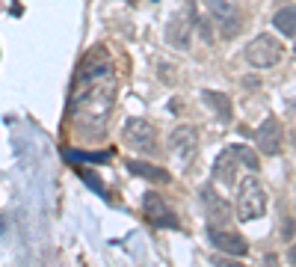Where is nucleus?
<instances>
[{
    "mask_svg": "<svg viewBox=\"0 0 296 267\" xmlns=\"http://www.w3.org/2000/svg\"><path fill=\"white\" fill-rule=\"evenodd\" d=\"M113 101H116V80H113L110 53L104 48H95L80 69V95L71 104L77 131L83 134V128H92L89 137H101L113 113Z\"/></svg>",
    "mask_w": 296,
    "mask_h": 267,
    "instance_id": "f257e3e1",
    "label": "nucleus"
},
{
    "mask_svg": "<svg viewBox=\"0 0 296 267\" xmlns=\"http://www.w3.org/2000/svg\"><path fill=\"white\" fill-rule=\"evenodd\" d=\"M234 211H237V217H240L243 223L258 220V217L267 214V193H264V187H261L258 178L249 175L246 181H240V187H237V199H234Z\"/></svg>",
    "mask_w": 296,
    "mask_h": 267,
    "instance_id": "f03ea898",
    "label": "nucleus"
},
{
    "mask_svg": "<svg viewBox=\"0 0 296 267\" xmlns=\"http://www.w3.org/2000/svg\"><path fill=\"white\" fill-rule=\"evenodd\" d=\"M243 60L252 69H273L284 60V45L279 39H273L270 33H261L243 48Z\"/></svg>",
    "mask_w": 296,
    "mask_h": 267,
    "instance_id": "7ed1b4c3",
    "label": "nucleus"
},
{
    "mask_svg": "<svg viewBox=\"0 0 296 267\" xmlns=\"http://www.w3.org/2000/svg\"><path fill=\"white\" fill-rule=\"evenodd\" d=\"M122 137L134 152H142V155L157 152V128L148 122V119H140V116L127 119L124 128H122Z\"/></svg>",
    "mask_w": 296,
    "mask_h": 267,
    "instance_id": "20e7f679",
    "label": "nucleus"
},
{
    "mask_svg": "<svg viewBox=\"0 0 296 267\" xmlns=\"http://www.w3.org/2000/svg\"><path fill=\"white\" fill-rule=\"evenodd\" d=\"M142 211L148 217V223L157 226V229H181V223H178V217L175 211L166 205V199L154 190H148V193L142 196Z\"/></svg>",
    "mask_w": 296,
    "mask_h": 267,
    "instance_id": "39448f33",
    "label": "nucleus"
},
{
    "mask_svg": "<svg viewBox=\"0 0 296 267\" xmlns=\"http://www.w3.org/2000/svg\"><path fill=\"white\" fill-rule=\"evenodd\" d=\"M208 3V12L210 18L216 21V30L225 36V39H234V36L240 33V12L234 9V3L231 0H205Z\"/></svg>",
    "mask_w": 296,
    "mask_h": 267,
    "instance_id": "423d86ee",
    "label": "nucleus"
},
{
    "mask_svg": "<svg viewBox=\"0 0 296 267\" xmlns=\"http://www.w3.org/2000/svg\"><path fill=\"white\" fill-rule=\"evenodd\" d=\"M208 241L219 249V252L234 255V258H243L246 252H249V241H246L243 234L225 229V226H208Z\"/></svg>",
    "mask_w": 296,
    "mask_h": 267,
    "instance_id": "0eeeda50",
    "label": "nucleus"
},
{
    "mask_svg": "<svg viewBox=\"0 0 296 267\" xmlns=\"http://www.w3.org/2000/svg\"><path fill=\"white\" fill-rule=\"evenodd\" d=\"M195 149H199V131L192 125H178L169 134V152L178 158V163L187 166L192 160V155H195Z\"/></svg>",
    "mask_w": 296,
    "mask_h": 267,
    "instance_id": "6e6552de",
    "label": "nucleus"
},
{
    "mask_svg": "<svg viewBox=\"0 0 296 267\" xmlns=\"http://www.w3.org/2000/svg\"><path fill=\"white\" fill-rule=\"evenodd\" d=\"M255 142H258V152L264 155H270V158H276L281 155V145H284V131H281V125L276 116H267L261 122V128L255 131Z\"/></svg>",
    "mask_w": 296,
    "mask_h": 267,
    "instance_id": "1a4fd4ad",
    "label": "nucleus"
},
{
    "mask_svg": "<svg viewBox=\"0 0 296 267\" xmlns=\"http://www.w3.org/2000/svg\"><path fill=\"white\" fill-rule=\"evenodd\" d=\"M192 33H195V24H192V9L175 15L169 24H166V42L178 48V51H187L192 45Z\"/></svg>",
    "mask_w": 296,
    "mask_h": 267,
    "instance_id": "9d476101",
    "label": "nucleus"
},
{
    "mask_svg": "<svg viewBox=\"0 0 296 267\" xmlns=\"http://www.w3.org/2000/svg\"><path fill=\"white\" fill-rule=\"evenodd\" d=\"M199 196H202V205H205V214H208L210 226H225L228 220H231V205H228L225 199L216 193V187H213V184H205Z\"/></svg>",
    "mask_w": 296,
    "mask_h": 267,
    "instance_id": "9b49d317",
    "label": "nucleus"
},
{
    "mask_svg": "<svg viewBox=\"0 0 296 267\" xmlns=\"http://www.w3.org/2000/svg\"><path fill=\"white\" fill-rule=\"evenodd\" d=\"M243 163L237 160V155H234V149L228 145L225 152H219V158L213 160V181L216 184H225V187H231L234 181H237V169H240Z\"/></svg>",
    "mask_w": 296,
    "mask_h": 267,
    "instance_id": "f8f14e48",
    "label": "nucleus"
},
{
    "mask_svg": "<svg viewBox=\"0 0 296 267\" xmlns=\"http://www.w3.org/2000/svg\"><path fill=\"white\" fill-rule=\"evenodd\" d=\"M127 172L145 178V181H154V184H169V181H172V175H169L163 166H154V163H148V160H127Z\"/></svg>",
    "mask_w": 296,
    "mask_h": 267,
    "instance_id": "ddd939ff",
    "label": "nucleus"
},
{
    "mask_svg": "<svg viewBox=\"0 0 296 267\" xmlns=\"http://www.w3.org/2000/svg\"><path fill=\"white\" fill-rule=\"evenodd\" d=\"M202 101H205V104H208L210 110L219 116V119H225V122L234 116L231 98H228V95H222V92H216V89H205V92H202Z\"/></svg>",
    "mask_w": 296,
    "mask_h": 267,
    "instance_id": "4468645a",
    "label": "nucleus"
},
{
    "mask_svg": "<svg viewBox=\"0 0 296 267\" xmlns=\"http://www.w3.org/2000/svg\"><path fill=\"white\" fill-rule=\"evenodd\" d=\"M273 27L281 36H296V6H284L273 15Z\"/></svg>",
    "mask_w": 296,
    "mask_h": 267,
    "instance_id": "2eb2a0df",
    "label": "nucleus"
},
{
    "mask_svg": "<svg viewBox=\"0 0 296 267\" xmlns=\"http://www.w3.org/2000/svg\"><path fill=\"white\" fill-rule=\"evenodd\" d=\"M69 160H83V163H110L113 160V149L107 152H77V149H65Z\"/></svg>",
    "mask_w": 296,
    "mask_h": 267,
    "instance_id": "dca6fc26",
    "label": "nucleus"
},
{
    "mask_svg": "<svg viewBox=\"0 0 296 267\" xmlns=\"http://www.w3.org/2000/svg\"><path fill=\"white\" fill-rule=\"evenodd\" d=\"M234 149V155H237V160L243 163L246 169H252V172H258L261 169V160H258V155L249 149V145H231Z\"/></svg>",
    "mask_w": 296,
    "mask_h": 267,
    "instance_id": "f3484780",
    "label": "nucleus"
},
{
    "mask_svg": "<svg viewBox=\"0 0 296 267\" xmlns=\"http://www.w3.org/2000/svg\"><path fill=\"white\" fill-rule=\"evenodd\" d=\"M77 175H80V181L86 184V187L92 190V193H98V196H104V199H107V187H104V181H101V178L95 175L92 169H80Z\"/></svg>",
    "mask_w": 296,
    "mask_h": 267,
    "instance_id": "a211bd4d",
    "label": "nucleus"
},
{
    "mask_svg": "<svg viewBox=\"0 0 296 267\" xmlns=\"http://www.w3.org/2000/svg\"><path fill=\"white\" fill-rule=\"evenodd\" d=\"M192 18H195V33L202 36L205 42H213V27H210V18H202L192 12Z\"/></svg>",
    "mask_w": 296,
    "mask_h": 267,
    "instance_id": "6ab92c4d",
    "label": "nucleus"
},
{
    "mask_svg": "<svg viewBox=\"0 0 296 267\" xmlns=\"http://www.w3.org/2000/svg\"><path fill=\"white\" fill-rule=\"evenodd\" d=\"M210 264L213 267H243L240 261H234V255H213Z\"/></svg>",
    "mask_w": 296,
    "mask_h": 267,
    "instance_id": "aec40b11",
    "label": "nucleus"
},
{
    "mask_svg": "<svg viewBox=\"0 0 296 267\" xmlns=\"http://www.w3.org/2000/svg\"><path fill=\"white\" fill-rule=\"evenodd\" d=\"M261 267H281L279 255H276V252H264V258H261Z\"/></svg>",
    "mask_w": 296,
    "mask_h": 267,
    "instance_id": "412c9836",
    "label": "nucleus"
},
{
    "mask_svg": "<svg viewBox=\"0 0 296 267\" xmlns=\"http://www.w3.org/2000/svg\"><path fill=\"white\" fill-rule=\"evenodd\" d=\"M169 110H172V113H181V110H184V101H181V98H172V101H169Z\"/></svg>",
    "mask_w": 296,
    "mask_h": 267,
    "instance_id": "4be33fe9",
    "label": "nucleus"
},
{
    "mask_svg": "<svg viewBox=\"0 0 296 267\" xmlns=\"http://www.w3.org/2000/svg\"><path fill=\"white\" fill-rule=\"evenodd\" d=\"M243 86H246V89H249V86L255 89V86H258V77H246V80H243Z\"/></svg>",
    "mask_w": 296,
    "mask_h": 267,
    "instance_id": "5701e85b",
    "label": "nucleus"
},
{
    "mask_svg": "<svg viewBox=\"0 0 296 267\" xmlns=\"http://www.w3.org/2000/svg\"><path fill=\"white\" fill-rule=\"evenodd\" d=\"M290 261H293V264H296V247L290 249Z\"/></svg>",
    "mask_w": 296,
    "mask_h": 267,
    "instance_id": "b1692460",
    "label": "nucleus"
}]
</instances>
